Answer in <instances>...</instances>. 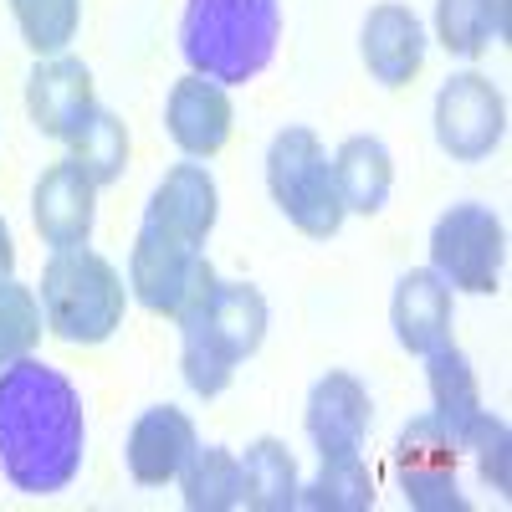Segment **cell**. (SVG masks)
<instances>
[{
  "label": "cell",
  "mask_w": 512,
  "mask_h": 512,
  "mask_svg": "<svg viewBox=\"0 0 512 512\" xmlns=\"http://www.w3.org/2000/svg\"><path fill=\"white\" fill-rule=\"evenodd\" d=\"M82 451L88 420L67 374L31 354L0 369V477L26 497H57L77 482Z\"/></svg>",
  "instance_id": "cell-1"
},
{
  "label": "cell",
  "mask_w": 512,
  "mask_h": 512,
  "mask_svg": "<svg viewBox=\"0 0 512 512\" xmlns=\"http://www.w3.org/2000/svg\"><path fill=\"white\" fill-rule=\"evenodd\" d=\"M267 338V297L251 282H216L180 318V369L200 400H216L236 364L251 359Z\"/></svg>",
  "instance_id": "cell-2"
},
{
  "label": "cell",
  "mask_w": 512,
  "mask_h": 512,
  "mask_svg": "<svg viewBox=\"0 0 512 512\" xmlns=\"http://www.w3.org/2000/svg\"><path fill=\"white\" fill-rule=\"evenodd\" d=\"M282 0H185L180 52L195 77L231 88L251 82L277 52Z\"/></svg>",
  "instance_id": "cell-3"
},
{
  "label": "cell",
  "mask_w": 512,
  "mask_h": 512,
  "mask_svg": "<svg viewBox=\"0 0 512 512\" xmlns=\"http://www.w3.org/2000/svg\"><path fill=\"white\" fill-rule=\"evenodd\" d=\"M128 287L113 262H103L88 246H62L41 267V318L62 344L93 349L123 328Z\"/></svg>",
  "instance_id": "cell-4"
},
{
  "label": "cell",
  "mask_w": 512,
  "mask_h": 512,
  "mask_svg": "<svg viewBox=\"0 0 512 512\" xmlns=\"http://www.w3.org/2000/svg\"><path fill=\"white\" fill-rule=\"evenodd\" d=\"M267 190H272L282 216L313 241L338 236V226H344V216H349L344 200H338V185H333V159L323 154L313 128H303V123L282 128V134L272 139V149H267Z\"/></svg>",
  "instance_id": "cell-5"
},
{
  "label": "cell",
  "mask_w": 512,
  "mask_h": 512,
  "mask_svg": "<svg viewBox=\"0 0 512 512\" xmlns=\"http://www.w3.org/2000/svg\"><path fill=\"white\" fill-rule=\"evenodd\" d=\"M216 282L221 277H216V267L205 262L200 246L175 241V236H164L154 226H139L134 256H128V287H134V297L149 313L180 323Z\"/></svg>",
  "instance_id": "cell-6"
},
{
  "label": "cell",
  "mask_w": 512,
  "mask_h": 512,
  "mask_svg": "<svg viewBox=\"0 0 512 512\" xmlns=\"http://www.w3.org/2000/svg\"><path fill=\"white\" fill-rule=\"evenodd\" d=\"M502 256H507L502 221L477 200L451 205L431 231V272L456 292H497Z\"/></svg>",
  "instance_id": "cell-7"
},
{
  "label": "cell",
  "mask_w": 512,
  "mask_h": 512,
  "mask_svg": "<svg viewBox=\"0 0 512 512\" xmlns=\"http://www.w3.org/2000/svg\"><path fill=\"white\" fill-rule=\"evenodd\" d=\"M507 134V103L482 72H456L436 93V144L456 164L487 159Z\"/></svg>",
  "instance_id": "cell-8"
},
{
  "label": "cell",
  "mask_w": 512,
  "mask_h": 512,
  "mask_svg": "<svg viewBox=\"0 0 512 512\" xmlns=\"http://www.w3.org/2000/svg\"><path fill=\"white\" fill-rule=\"evenodd\" d=\"M456 441L436 415H415L400 446H395V466H400V487L405 502L420 512H466V497L456 492Z\"/></svg>",
  "instance_id": "cell-9"
},
{
  "label": "cell",
  "mask_w": 512,
  "mask_h": 512,
  "mask_svg": "<svg viewBox=\"0 0 512 512\" xmlns=\"http://www.w3.org/2000/svg\"><path fill=\"white\" fill-rule=\"evenodd\" d=\"M98 216V185L77 159H57L31 190V221L52 251L62 246H88Z\"/></svg>",
  "instance_id": "cell-10"
},
{
  "label": "cell",
  "mask_w": 512,
  "mask_h": 512,
  "mask_svg": "<svg viewBox=\"0 0 512 512\" xmlns=\"http://www.w3.org/2000/svg\"><path fill=\"white\" fill-rule=\"evenodd\" d=\"M369 420H374V405H369V390L344 374V369H333L323 374L313 390H308V410H303V425H308V436L318 446V456H359L364 451V436H369Z\"/></svg>",
  "instance_id": "cell-11"
},
{
  "label": "cell",
  "mask_w": 512,
  "mask_h": 512,
  "mask_svg": "<svg viewBox=\"0 0 512 512\" xmlns=\"http://www.w3.org/2000/svg\"><path fill=\"white\" fill-rule=\"evenodd\" d=\"M93 72L77 57H47L26 77V113L47 139H72L93 113Z\"/></svg>",
  "instance_id": "cell-12"
},
{
  "label": "cell",
  "mask_w": 512,
  "mask_h": 512,
  "mask_svg": "<svg viewBox=\"0 0 512 512\" xmlns=\"http://www.w3.org/2000/svg\"><path fill=\"white\" fill-rule=\"evenodd\" d=\"M216 210H221V195H216L210 169L205 164H175L159 180V190L149 195L144 226L175 236V241H190V246H205V236L216 231Z\"/></svg>",
  "instance_id": "cell-13"
},
{
  "label": "cell",
  "mask_w": 512,
  "mask_h": 512,
  "mask_svg": "<svg viewBox=\"0 0 512 512\" xmlns=\"http://www.w3.org/2000/svg\"><path fill=\"white\" fill-rule=\"evenodd\" d=\"M164 128L190 159H210L221 154L226 139H231V98L221 82L210 77H180L169 88V103H164Z\"/></svg>",
  "instance_id": "cell-14"
},
{
  "label": "cell",
  "mask_w": 512,
  "mask_h": 512,
  "mask_svg": "<svg viewBox=\"0 0 512 512\" xmlns=\"http://www.w3.org/2000/svg\"><path fill=\"white\" fill-rule=\"evenodd\" d=\"M195 420L175 405H154L128 431V477L139 487H164L180 477V466L195 451Z\"/></svg>",
  "instance_id": "cell-15"
},
{
  "label": "cell",
  "mask_w": 512,
  "mask_h": 512,
  "mask_svg": "<svg viewBox=\"0 0 512 512\" xmlns=\"http://www.w3.org/2000/svg\"><path fill=\"white\" fill-rule=\"evenodd\" d=\"M390 323L400 349L410 354H436L451 344V287L425 267V272H405L395 282V303H390Z\"/></svg>",
  "instance_id": "cell-16"
},
{
  "label": "cell",
  "mask_w": 512,
  "mask_h": 512,
  "mask_svg": "<svg viewBox=\"0 0 512 512\" xmlns=\"http://www.w3.org/2000/svg\"><path fill=\"white\" fill-rule=\"evenodd\" d=\"M364 67L384 88H405L425 62V31L410 6H374L364 21Z\"/></svg>",
  "instance_id": "cell-17"
},
{
  "label": "cell",
  "mask_w": 512,
  "mask_h": 512,
  "mask_svg": "<svg viewBox=\"0 0 512 512\" xmlns=\"http://www.w3.org/2000/svg\"><path fill=\"white\" fill-rule=\"evenodd\" d=\"M333 185L344 210H359V216H379L384 200H390L395 185V159L374 134L344 139V149L333 154Z\"/></svg>",
  "instance_id": "cell-18"
},
{
  "label": "cell",
  "mask_w": 512,
  "mask_h": 512,
  "mask_svg": "<svg viewBox=\"0 0 512 512\" xmlns=\"http://www.w3.org/2000/svg\"><path fill=\"white\" fill-rule=\"evenodd\" d=\"M425 379H431V415L451 431V441L461 446V436L472 431V420L482 415V390H477V369L456 344L425 354Z\"/></svg>",
  "instance_id": "cell-19"
},
{
  "label": "cell",
  "mask_w": 512,
  "mask_h": 512,
  "mask_svg": "<svg viewBox=\"0 0 512 512\" xmlns=\"http://www.w3.org/2000/svg\"><path fill=\"white\" fill-rule=\"evenodd\" d=\"M241 507L251 512H287L297 507V466L282 441L262 436L241 456Z\"/></svg>",
  "instance_id": "cell-20"
},
{
  "label": "cell",
  "mask_w": 512,
  "mask_h": 512,
  "mask_svg": "<svg viewBox=\"0 0 512 512\" xmlns=\"http://www.w3.org/2000/svg\"><path fill=\"white\" fill-rule=\"evenodd\" d=\"M180 492L190 512H231L241 507V456L226 446H195L180 466Z\"/></svg>",
  "instance_id": "cell-21"
},
{
  "label": "cell",
  "mask_w": 512,
  "mask_h": 512,
  "mask_svg": "<svg viewBox=\"0 0 512 512\" xmlns=\"http://www.w3.org/2000/svg\"><path fill=\"white\" fill-rule=\"evenodd\" d=\"M297 507L308 512H369L374 507V477L364 456H328L313 487H297Z\"/></svg>",
  "instance_id": "cell-22"
},
{
  "label": "cell",
  "mask_w": 512,
  "mask_h": 512,
  "mask_svg": "<svg viewBox=\"0 0 512 512\" xmlns=\"http://www.w3.org/2000/svg\"><path fill=\"white\" fill-rule=\"evenodd\" d=\"M67 144H72V159L93 175V185H113V180H123V164H128V128H123L118 113L93 108L88 123H82Z\"/></svg>",
  "instance_id": "cell-23"
},
{
  "label": "cell",
  "mask_w": 512,
  "mask_h": 512,
  "mask_svg": "<svg viewBox=\"0 0 512 512\" xmlns=\"http://www.w3.org/2000/svg\"><path fill=\"white\" fill-rule=\"evenodd\" d=\"M41 297L16 282V277H0V369H11L16 359H26L41 344Z\"/></svg>",
  "instance_id": "cell-24"
},
{
  "label": "cell",
  "mask_w": 512,
  "mask_h": 512,
  "mask_svg": "<svg viewBox=\"0 0 512 512\" xmlns=\"http://www.w3.org/2000/svg\"><path fill=\"white\" fill-rule=\"evenodd\" d=\"M11 16L21 26V41L36 57H57L77 36L82 0H11Z\"/></svg>",
  "instance_id": "cell-25"
},
{
  "label": "cell",
  "mask_w": 512,
  "mask_h": 512,
  "mask_svg": "<svg viewBox=\"0 0 512 512\" xmlns=\"http://www.w3.org/2000/svg\"><path fill=\"white\" fill-rule=\"evenodd\" d=\"M436 31H441V47L456 57L487 52V41H492L487 0H436Z\"/></svg>",
  "instance_id": "cell-26"
},
{
  "label": "cell",
  "mask_w": 512,
  "mask_h": 512,
  "mask_svg": "<svg viewBox=\"0 0 512 512\" xmlns=\"http://www.w3.org/2000/svg\"><path fill=\"white\" fill-rule=\"evenodd\" d=\"M461 446H472L477 451V466H482V482H492L497 492H507V482H512V472H507V451H512V436H507V420H497V415H477L472 420V431L461 436Z\"/></svg>",
  "instance_id": "cell-27"
},
{
  "label": "cell",
  "mask_w": 512,
  "mask_h": 512,
  "mask_svg": "<svg viewBox=\"0 0 512 512\" xmlns=\"http://www.w3.org/2000/svg\"><path fill=\"white\" fill-rule=\"evenodd\" d=\"M11 267H16V246H11L6 221H0V277H11Z\"/></svg>",
  "instance_id": "cell-28"
},
{
  "label": "cell",
  "mask_w": 512,
  "mask_h": 512,
  "mask_svg": "<svg viewBox=\"0 0 512 512\" xmlns=\"http://www.w3.org/2000/svg\"><path fill=\"white\" fill-rule=\"evenodd\" d=\"M487 16H492V36H507V0H487Z\"/></svg>",
  "instance_id": "cell-29"
}]
</instances>
